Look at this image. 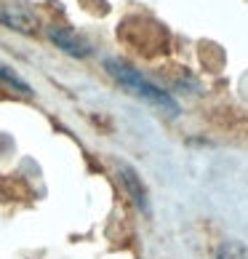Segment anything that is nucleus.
Returning a JSON list of instances; mask_svg holds the SVG:
<instances>
[{
  "label": "nucleus",
  "instance_id": "f257e3e1",
  "mask_svg": "<svg viewBox=\"0 0 248 259\" xmlns=\"http://www.w3.org/2000/svg\"><path fill=\"white\" fill-rule=\"evenodd\" d=\"M104 67H107V72H110L120 85H126V89L133 94V97H139V99H144V102H150V104H155L158 110L174 115V118H176L179 112H182V107H179L176 99H171L163 89H158L155 83L147 80L139 70L128 67L126 62H120V59H107V62H104Z\"/></svg>",
  "mask_w": 248,
  "mask_h": 259
},
{
  "label": "nucleus",
  "instance_id": "f03ea898",
  "mask_svg": "<svg viewBox=\"0 0 248 259\" xmlns=\"http://www.w3.org/2000/svg\"><path fill=\"white\" fill-rule=\"evenodd\" d=\"M0 24L11 27V30H16V32H35L37 30V16L27 6L3 3L0 6Z\"/></svg>",
  "mask_w": 248,
  "mask_h": 259
},
{
  "label": "nucleus",
  "instance_id": "7ed1b4c3",
  "mask_svg": "<svg viewBox=\"0 0 248 259\" xmlns=\"http://www.w3.org/2000/svg\"><path fill=\"white\" fill-rule=\"evenodd\" d=\"M48 37L56 43V49H62L64 54H70V56L83 59V56L91 54V46L85 40H80V37L75 35L72 30H67V27H48Z\"/></svg>",
  "mask_w": 248,
  "mask_h": 259
},
{
  "label": "nucleus",
  "instance_id": "20e7f679",
  "mask_svg": "<svg viewBox=\"0 0 248 259\" xmlns=\"http://www.w3.org/2000/svg\"><path fill=\"white\" fill-rule=\"evenodd\" d=\"M118 171H120V179H123V185H126L128 195L133 198L136 208L144 211V214H150V198H147V187L141 185V177L128 166V163H123V160L118 163Z\"/></svg>",
  "mask_w": 248,
  "mask_h": 259
},
{
  "label": "nucleus",
  "instance_id": "39448f33",
  "mask_svg": "<svg viewBox=\"0 0 248 259\" xmlns=\"http://www.w3.org/2000/svg\"><path fill=\"white\" fill-rule=\"evenodd\" d=\"M0 83H6L8 89H14V91H19V94H32L30 83L22 80V78H19V75L11 70V67H6V64H0Z\"/></svg>",
  "mask_w": 248,
  "mask_h": 259
},
{
  "label": "nucleus",
  "instance_id": "423d86ee",
  "mask_svg": "<svg viewBox=\"0 0 248 259\" xmlns=\"http://www.w3.org/2000/svg\"><path fill=\"white\" fill-rule=\"evenodd\" d=\"M216 259H248V246L240 243V241H227L219 248Z\"/></svg>",
  "mask_w": 248,
  "mask_h": 259
}]
</instances>
